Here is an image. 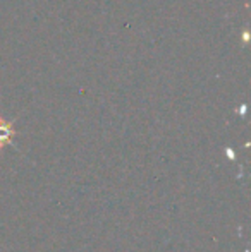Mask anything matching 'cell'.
Returning a JSON list of instances; mask_svg holds the SVG:
<instances>
[{
	"label": "cell",
	"instance_id": "1",
	"mask_svg": "<svg viewBox=\"0 0 251 252\" xmlns=\"http://www.w3.org/2000/svg\"><path fill=\"white\" fill-rule=\"evenodd\" d=\"M10 137H12V129H10V126L5 122H0V146L9 143Z\"/></svg>",
	"mask_w": 251,
	"mask_h": 252
}]
</instances>
